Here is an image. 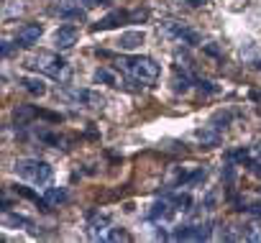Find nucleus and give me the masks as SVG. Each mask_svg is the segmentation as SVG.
Wrapping results in <instances>:
<instances>
[{
	"label": "nucleus",
	"mask_w": 261,
	"mask_h": 243,
	"mask_svg": "<svg viewBox=\"0 0 261 243\" xmlns=\"http://www.w3.org/2000/svg\"><path fill=\"white\" fill-rule=\"evenodd\" d=\"M241 59H243V64H248L253 69H261V49L258 46H253V44L241 46Z\"/></svg>",
	"instance_id": "obj_16"
},
{
	"label": "nucleus",
	"mask_w": 261,
	"mask_h": 243,
	"mask_svg": "<svg viewBox=\"0 0 261 243\" xmlns=\"http://www.w3.org/2000/svg\"><path fill=\"white\" fill-rule=\"evenodd\" d=\"M187 87H190V77L177 69V72H174V90H177V92H185Z\"/></svg>",
	"instance_id": "obj_25"
},
{
	"label": "nucleus",
	"mask_w": 261,
	"mask_h": 243,
	"mask_svg": "<svg viewBox=\"0 0 261 243\" xmlns=\"http://www.w3.org/2000/svg\"><path fill=\"white\" fill-rule=\"evenodd\" d=\"M13 172H16L21 179H26V182L36 184V187H46V184L51 182V177H54L51 164H46V161H41V159H18L16 167H13Z\"/></svg>",
	"instance_id": "obj_3"
},
{
	"label": "nucleus",
	"mask_w": 261,
	"mask_h": 243,
	"mask_svg": "<svg viewBox=\"0 0 261 243\" xmlns=\"http://www.w3.org/2000/svg\"><path fill=\"white\" fill-rule=\"evenodd\" d=\"M87 218H90V220H87V235H90L92 240L105 238V233L110 230V215H108V212H100V210H92Z\"/></svg>",
	"instance_id": "obj_6"
},
{
	"label": "nucleus",
	"mask_w": 261,
	"mask_h": 243,
	"mask_svg": "<svg viewBox=\"0 0 261 243\" xmlns=\"http://www.w3.org/2000/svg\"><path fill=\"white\" fill-rule=\"evenodd\" d=\"M195 139H197L202 146H218V144H220V131L213 128V126H205V128H200V131L195 133Z\"/></svg>",
	"instance_id": "obj_18"
},
{
	"label": "nucleus",
	"mask_w": 261,
	"mask_h": 243,
	"mask_svg": "<svg viewBox=\"0 0 261 243\" xmlns=\"http://www.w3.org/2000/svg\"><path fill=\"white\" fill-rule=\"evenodd\" d=\"M92 79L97 85H108V87H115V90H123L125 87V79L120 77V72H115L110 67H97L95 74H92Z\"/></svg>",
	"instance_id": "obj_10"
},
{
	"label": "nucleus",
	"mask_w": 261,
	"mask_h": 243,
	"mask_svg": "<svg viewBox=\"0 0 261 243\" xmlns=\"http://www.w3.org/2000/svg\"><path fill=\"white\" fill-rule=\"evenodd\" d=\"M205 177H207V172H205L202 167H195V169H190V174H187V184H185V187L202 184V182H205Z\"/></svg>",
	"instance_id": "obj_22"
},
{
	"label": "nucleus",
	"mask_w": 261,
	"mask_h": 243,
	"mask_svg": "<svg viewBox=\"0 0 261 243\" xmlns=\"http://www.w3.org/2000/svg\"><path fill=\"white\" fill-rule=\"evenodd\" d=\"M128 21H134V16H130L128 11H110L108 16H102V18L92 26V31H108V29H115V26L128 23Z\"/></svg>",
	"instance_id": "obj_11"
},
{
	"label": "nucleus",
	"mask_w": 261,
	"mask_h": 243,
	"mask_svg": "<svg viewBox=\"0 0 261 243\" xmlns=\"http://www.w3.org/2000/svg\"><path fill=\"white\" fill-rule=\"evenodd\" d=\"M34 223L18 212H11V210H3V228H31Z\"/></svg>",
	"instance_id": "obj_19"
},
{
	"label": "nucleus",
	"mask_w": 261,
	"mask_h": 243,
	"mask_svg": "<svg viewBox=\"0 0 261 243\" xmlns=\"http://www.w3.org/2000/svg\"><path fill=\"white\" fill-rule=\"evenodd\" d=\"M26 64H29L31 69H36V72H41V74H46V77L62 82V85H67V82L72 79V64H69L67 59H62L59 54H54V51L31 54V57L26 59Z\"/></svg>",
	"instance_id": "obj_1"
},
{
	"label": "nucleus",
	"mask_w": 261,
	"mask_h": 243,
	"mask_svg": "<svg viewBox=\"0 0 261 243\" xmlns=\"http://www.w3.org/2000/svg\"><path fill=\"white\" fill-rule=\"evenodd\" d=\"M51 13L64 18V21H85V11L80 8V3H59V6H51Z\"/></svg>",
	"instance_id": "obj_14"
},
{
	"label": "nucleus",
	"mask_w": 261,
	"mask_h": 243,
	"mask_svg": "<svg viewBox=\"0 0 261 243\" xmlns=\"http://www.w3.org/2000/svg\"><path fill=\"white\" fill-rule=\"evenodd\" d=\"M172 238L174 240H207L210 225H182V228H174Z\"/></svg>",
	"instance_id": "obj_7"
},
{
	"label": "nucleus",
	"mask_w": 261,
	"mask_h": 243,
	"mask_svg": "<svg viewBox=\"0 0 261 243\" xmlns=\"http://www.w3.org/2000/svg\"><path fill=\"white\" fill-rule=\"evenodd\" d=\"M77 39H80L77 26H59V29L54 31V44H57V49H72V46L77 44Z\"/></svg>",
	"instance_id": "obj_13"
},
{
	"label": "nucleus",
	"mask_w": 261,
	"mask_h": 243,
	"mask_svg": "<svg viewBox=\"0 0 261 243\" xmlns=\"http://www.w3.org/2000/svg\"><path fill=\"white\" fill-rule=\"evenodd\" d=\"M164 36H169V39H174V41H182V44H190V46L200 44V36H197L192 29L182 26L179 21H169V23H164Z\"/></svg>",
	"instance_id": "obj_5"
},
{
	"label": "nucleus",
	"mask_w": 261,
	"mask_h": 243,
	"mask_svg": "<svg viewBox=\"0 0 261 243\" xmlns=\"http://www.w3.org/2000/svg\"><path fill=\"white\" fill-rule=\"evenodd\" d=\"M13 190H16V192H18V195H23V197H26V200H31V202H36V205H41V207H44V210H46V207H49V205H46V200H44V197H39V195H36V192H34V190H29V187H21V184H16V187H13Z\"/></svg>",
	"instance_id": "obj_20"
},
{
	"label": "nucleus",
	"mask_w": 261,
	"mask_h": 243,
	"mask_svg": "<svg viewBox=\"0 0 261 243\" xmlns=\"http://www.w3.org/2000/svg\"><path fill=\"white\" fill-rule=\"evenodd\" d=\"M36 136H39L44 144H49V146H59V144H62V136H59V133H49V131H44V128L36 131Z\"/></svg>",
	"instance_id": "obj_24"
},
{
	"label": "nucleus",
	"mask_w": 261,
	"mask_h": 243,
	"mask_svg": "<svg viewBox=\"0 0 261 243\" xmlns=\"http://www.w3.org/2000/svg\"><path fill=\"white\" fill-rule=\"evenodd\" d=\"M41 34H44V29L39 23H23L16 34V44L18 46H34V44H39Z\"/></svg>",
	"instance_id": "obj_12"
},
{
	"label": "nucleus",
	"mask_w": 261,
	"mask_h": 243,
	"mask_svg": "<svg viewBox=\"0 0 261 243\" xmlns=\"http://www.w3.org/2000/svg\"><path fill=\"white\" fill-rule=\"evenodd\" d=\"M118 64L130 79H136L141 85H154L162 77V67L151 57H134L130 54V57H120Z\"/></svg>",
	"instance_id": "obj_2"
},
{
	"label": "nucleus",
	"mask_w": 261,
	"mask_h": 243,
	"mask_svg": "<svg viewBox=\"0 0 261 243\" xmlns=\"http://www.w3.org/2000/svg\"><path fill=\"white\" fill-rule=\"evenodd\" d=\"M169 200H172V202H174V205H177V207H179L182 212L192 210V197H190L187 192H174V195H172Z\"/></svg>",
	"instance_id": "obj_21"
},
{
	"label": "nucleus",
	"mask_w": 261,
	"mask_h": 243,
	"mask_svg": "<svg viewBox=\"0 0 261 243\" xmlns=\"http://www.w3.org/2000/svg\"><path fill=\"white\" fill-rule=\"evenodd\" d=\"M105 240H130V235L123 228H110L108 235H105Z\"/></svg>",
	"instance_id": "obj_26"
},
{
	"label": "nucleus",
	"mask_w": 261,
	"mask_h": 243,
	"mask_svg": "<svg viewBox=\"0 0 261 243\" xmlns=\"http://www.w3.org/2000/svg\"><path fill=\"white\" fill-rule=\"evenodd\" d=\"M144 41H146V34H144V31H123V34L115 39V46H118L120 51H136V49L144 46Z\"/></svg>",
	"instance_id": "obj_9"
},
{
	"label": "nucleus",
	"mask_w": 261,
	"mask_h": 243,
	"mask_svg": "<svg viewBox=\"0 0 261 243\" xmlns=\"http://www.w3.org/2000/svg\"><path fill=\"white\" fill-rule=\"evenodd\" d=\"M11 51H13V46H11V44H8V41H6V44H3V54H6V57H8V54H11Z\"/></svg>",
	"instance_id": "obj_28"
},
{
	"label": "nucleus",
	"mask_w": 261,
	"mask_h": 243,
	"mask_svg": "<svg viewBox=\"0 0 261 243\" xmlns=\"http://www.w3.org/2000/svg\"><path fill=\"white\" fill-rule=\"evenodd\" d=\"M177 212H179V207L172 200H156L151 205V220H156V223H172L177 218Z\"/></svg>",
	"instance_id": "obj_8"
},
{
	"label": "nucleus",
	"mask_w": 261,
	"mask_h": 243,
	"mask_svg": "<svg viewBox=\"0 0 261 243\" xmlns=\"http://www.w3.org/2000/svg\"><path fill=\"white\" fill-rule=\"evenodd\" d=\"M44 200H46V205H49V207H59V205H64V202L69 200V195H67V190H64V187H46Z\"/></svg>",
	"instance_id": "obj_17"
},
{
	"label": "nucleus",
	"mask_w": 261,
	"mask_h": 243,
	"mask_svg": "<svg viewBox=\"0 0 261 243\" xmlns=\"http://www.w3.org/2000/svg\"><path fill=\"white\" fill-rule=\"evenodd\" d=\"M187 3H190L192 8H200V6H205V0H187Z\"/></svg>",
	"instance_id": "obj_27"
},
{
	"label": "nucleus",
	"mask_w": 261,
	"mask_h": 243,
	"mask_svg": "<svg viewBox=\"0 0 261 243\" xmlns=\"http://www.w3.org/2000/svg\"><path fill=\"white\" fill-rule=\"evenodd\" d=\"M18 85L34 97H44L46 95V85H44V79L39 74H23V77H18Z\"/></svg>",
	"instance_id": "obj_15"
},
{
	"label": "nucleus",
	"mask_w": 261,
	"mask_h": 243,
	"mask_svg": "<svg viewBox=\"0 0 261 243\" xmlns=\"http://www.w3.org/2000/svg\"><path fill=\"white\" fill-rule=\"evenodd\" d=\"M64 97L77 102V105H87V107H102L105 105V97L92 92V90H82V87H67L64 90Z\"/></svg>",
	"instance_id": "obj_4"
},
{
	"label": "nucleus",
	"mask_w": 261,
	"mask_h": 243,
	"mask_svg": "<svg viewBox=\"0 0 261 243\" xmlns=\"http://www.w3.org/2000/svg\"><path fill=\"white\" fill-rule=\"evenodd\" d=\"M228 123H230V113H215V115H213V120H210V126H213V128H218V131H220V128L225 131V128H228Z\"/></svg>",
	"instance_id": "obj_23"
}]
</instances>
